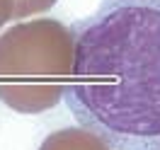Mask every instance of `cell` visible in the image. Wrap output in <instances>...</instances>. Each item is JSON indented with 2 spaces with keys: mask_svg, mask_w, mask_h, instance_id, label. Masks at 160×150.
<instances>
[{
  "mask_svg": "<svg viewBox=\"0 0 160 150\" xmlns=\"http://www.w3.org/2000/svg\"><path fill=\"white\" fill-rule=\"evenodd\" d=\"M53 5H56V0H17L15 20H20V17H29V15H41V12L51 10Z\"/></svg>",
  "mask_w": 160,
  "mask_h": 150,
  "instance_id": "4",
  "label": "cell"
},
{
  "mask_svg": "<svg viewBox=\"0 0 160 150\" xmlns=\"http://www.w3.org/2000/svg\"><path fill=\"white\" fill-rule=\"evenodd\" d=\"M15 7H17V0H0V27L15 20Z\"/></svg>",
  "mask_w": 160,
  "mask_h": 150,
  "instance_id": "5",
  "label": "cell"
},
{
  "mask_svg": "<svg viewBox=\"0 0 160 150\" xmlns=\"http://www.w3.org/2000/svg\"><path fill=\"white\" fill-rule=\"evenodd\" d=\"M73 34L75 121L114 150H160V0H102Z\"/></svg>",
  "mask_w": 160,
  "mask_h": 150,
  "instance_id": "1",
  "label": "cell"
},
{
  "mask_svg": "<svg viewBox=\"0 0 160 150\" xmlns=\"http://www.w3.org/2000/svg\"><path fill=\"white\" fill-rule=\"evenodd\" d=\"M75 34L58 20H32L0 34V102L20 114L53 109L73 80Z\"/></svg>",
  "mask_w": 160,
  "mask_h": 150,
  "instance_id": "2",
  "label": "cell"
},
{
  "mask_svg": "<svg viewBox=\"0 0 160 150\" xmlns=\"http://www.w3.org/2000/svg\"><path fill=\"white\" fill-rule=\"evenodd\" d=\"M39 150H114L97 133L88 128H58L44 138Z\"/></svg>",
  "mask_w": 160,
  "mask_h": 150,
  "instance_id": "3",
  "label": "cell"
}]
</instances>
